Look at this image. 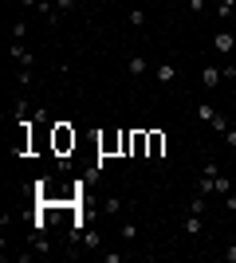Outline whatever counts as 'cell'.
<instances>
[{"label":"cell","instance_id":"obj_10","mask_svg":"<svg viewBox=\"0 0 236 263\" xmlns=\"http://www.w3.org/2000/svg\"><path fill=\"white\" fill-rule=\"evenodd\" d=\"M181 228H185V236H201V232H205V220L197 216V212H189V216H185V224H181Z\"/></svg>","mask_w":236,"mask_h":263},{"label":"cell","instance_id":"obj_26","mask_svg":"<svg viewBox=\"0 0 236 263\" xmlns=\"http://www.w3.org/2000/svg\"><path fill=\"white\" fill-rule=\"evenodd\" d=\"M205 4H209V0H205Z\"/></svg>","mask_w":236,"mask_h":263},{"label":"cell","instance_id":"obj_16","mask_svg":"<svg viewBox=\"0 0 236 263\" xmlns=\"http://www.w3.org/2000/svg\"><path fill=\"white\" fill-rule=\"evenodd\" d=\"M189 212H197V216H205V197H201V193H193V200H189Z\"/></svg>","mask_w":236,"mask_h":263},{"label":"cell","instance_id":"obj_20","mask_svg":"<svg viewBox=\"0 0 236 263\" xmlns=\"http://www.w3.org/2000/svg\"><path fill=\"white\" fill-rule=\"evenodd\" d=\"M75 4H79V0H56V8H59V12H71Z\"/></svg>","mask_w":236,"mask_h":263},{"label":"cell","instance_id":"obj_12","mask_svg":"<svg viewBox=\"0 0 236 263\" xmlns=\"http://www.w3.org/2000/svg\"><path fill=\"white\" fill-rule=\"evenodd\" d=\"M126 71H130V75H146V71H150V63H146V59H142V55H130V63H126Z\"/></svg>","mask_w":236,"mask_h":263},{"label":"cell","instance_id":"obj_9","mask_svg":"<svg viewBox=\"0 0 236 263\" xmlns=\"http://www.w3.org/2000/svg\"><path fill=\"white\" fill-rule=\"evenodd\" d=\"M99 149H102V154H114V149H122V130H118V134H106V138H99Z\"/></svg>","mask_w":236,"mask_h":263},{"label":"cell","instance_id":"obj_4","mask_svg":"<svg viewBox=\"0 0 236 263\" xmlns=\"http://www.w3.org/2000/svg\"><path fill=\"white\" fill-rule=\"evenodd\" d=\"M201 83H205L209 90H213V87H221V83H225V67H216V63H205V67H201Z\"/></svg>","mask_w":236,"mask_h":263},{"label":"cell","instance_id":"obj_5","mask_svg":"<svg viewBox=\"0 0 236 263\" xmlns=\"http://www.w3.org/2000/svg\"><path fill=\"white\" fill-rule=\"evenodd\" d=\"M150 161H157V157H166V134L161 130H150V149H146Z\"/></svg>","mask_w":236,"mask_h":263},{"label":"cell","instance_id":"obj_7","mask_svg":"<svg viewBox=\"0 0 236 263\" xmlns=\"http://www.w3.org/2000/svg\"><path fill=\"white\" fill-rule=\"evenodd\" d=\"M232 47H236V35L232 32H216L213 35V51L216 55H232Z\"/></svg>","mask_w":236,"mask_h":263},{"label":"cell","instance_id":"obj_2","mask_svg":"<svg viewBox=\"0 0 236 263\" xmlns=\"http://www.w3.org/2000/svg\"><path fill=\"white\" fill-rule=\"evenodd\" d=\"M193 189H197L201 197H213V193H228L232 185H228V177H225V173H201Z\"/></svg>","mask_w":236,"mask_h":263},{"label":"cell","instance_id":"obj_25","mask_svg":"<svg viewBox=\"0 0 236 263\" xmlns=\"http://www.w3.org/2000/svg\"><path fill=\"white\" fill-rule=\"evenodd\" d=\"M173 4H185V0H173Z\"/></svg>","mask_w":236,"mask_h":263},{"label":"cell","instance_id":"obj_13","mask_svg":"<svg viewBox=\"0 0 236 263\" xmlns=\"http://www.w3.org/2000/svg\"><path fill=\"white\" fill-rule=\"evenodd\" d=\"M232 12H236V0H216V16L221 20H232Z\"/></svg>","mask_w":236,"mask_h":263},{"label":"cell","instance_id":"obj_8","mask_svg":"<svg viewBox=\"0 0 236 263\" xmlns=\"http://www.w3.org/2000/svg\"><path fill=\"white\" fill-rule=\"evenodd\" d=\"M154 79H157V83H177V67H173V63H157Z\"/></svg>","mask_w":236,"mask_h":263},{"label":"cell","instance_id":"obj_14","mask_svg":"<svg viewBox=\"0 0 236 263\" xmlns=\"http://www.w3.org/2000/svg\"><path fill=\"white\" fill-rule=\"evenodd\" d=\"M102 212H106V216H118V212H122V197H106L102 200Z\"/></svg>","mask_w":236,"mask_h":263},{"label":"cell","instance_id":"obj_18","mask_svg":"<svg viewBox=\"0 0 236 263\" xmlns=\"http://www.w3.org/2000/svg\"><path fill=\"white\" fill-rule=\"evenodd\" d=\"M24 35H28V24L16 20V24H12V40H24Z\"/></svg>","mask_w":236,"mask_h":263},{"label":"cell","instance_id":"obj_6","mask_svg":"<svg viewBox=\"0 0 236 263\" xmlns=\"http://www.w3.org/2000/svg\"><path fill=\"white\" fill-rule=\"evenodd\" d=\"M8 55H12V59H16V63H20V67H32V63H35V55L28 51V47H24V40H12Z\"/></svg>","mask_w":236,"mask_h":263},{"label":"cell","instance_id":"obj_24","mask_svg":"<svg viewBox=\"0 0 236 263\" xmlns=\"http://www.w3.org/2000/svg\"><path fill=\"white\" fill-rule=\"evenodd\" d=\"M83 4H95V0H83Z\"/></svg>","mask_w":236,"mask_h":263},{"label":"cell","instance_id":"obj_23","mask_svg":"<svg viewBox=\"0 0 236 263\" xmlns=\"http://www.w3.org/2000/svg\"><path fill=\"white\" fill-rule=\"evenodd\" d=\"M228 212H236V197H228Z\"/></svg>","mask_w":236,"mask_h":263},{"label":"cell","instance_id":"obj_21","mask_svg":"<svg viewBox=\"0 0 236 263\" xmlns=\"http://www.w3.org/2000/svg\"><path fill=\"white\" fill-rule=\"evenodd\" d=\"M225 259H228V263H236V248H228V252H225Z\"/></svg>","mask_w":236,"mask_h":263},{"label":"cell","instance_id":"obj_19","mask_svg":"<svg viewBox=\"0 0 236 263\" xmlns=\"http://www.w3.org/2000/svg\"><path fill=\"white\" fill-rule=\"evenodd\" d=\"M134 236H138L134 224H122V240H126V243H134Z\"/></svg>","mask_w":236,"mask_h":263},{"label":"cell","instance_id":"obj_17","mask_svg":"<svg viewBox=\"0 0 236 263\" xmlns=\"http://www.w3.org/2000/svg\"><path fill=\"white\" fill-rule=\"evenodd\" d=\"M130 24H134V28H146V8H134V12H130Z\"/></svg>","mask_w":236,"mask_h":263},{"label":"cell","instance_id":"obj_3","mask_svg":"<svg viewBox=\"0 0 236 263\" xmlns=\"http://www.w3.org/2000/svg\"><path fill=\"white\" fill-rule=\"evenodd\" d=\"M150 149V130H130V157H146Z\"/></svg>","mask_w":236,"mask_h":263},{"label":"cell","instance_id":"obj_11","mask_svg":"<svg viewBox=\"0 0 236 263\" xmlns=\"http://www.w3.org/2000/svg\"><path fill=\"white\" fill-rule=\"evenodd\" d=\"M221 114L216 106H209V102H197V122H205V126H213V118Z\"/></svg>","mask_w":236,"mask_h":263},{"label":"cell","instance_id":"obj_1","mask_svg":"<svg viewBox=\"0 0 236 263\" xmlns=\"http://www.w3.org/2000/svg\"><path fill=\"white\" fill-rule=\"evenodd\" d=\"M51 149H56L59 157L75 149V130H71V122H56V126H51Z\"/></svg>","mask_w":236,"mask_h":263},{"label":"cell","instance_id":"obj_15","mask_svg":"<svg viewBox=\"0 0 236 263\" xmlns=\"http://www.w3.org/2000/svg\"><path fill=\"white\" fill-rule=\"evenodd\" d=\"M75 236H79V243H83V248H99V236H95V232L83 228V232H75Z\"/></svg>","mask_w":236,"mask_h":263},{"label":"cell","instance_id":"obj_22","mask_svg":"<svg viewBox=\"0 0 236 263\" xmlns=\"http://www.w3.org/2000/svg\"><path fill=\"white\" fill-rule=\"evenodd\" d=\"M24 8H40V0H20Z\"/></svg>","mask_w":236,"mask_h":263}]
</instances>
